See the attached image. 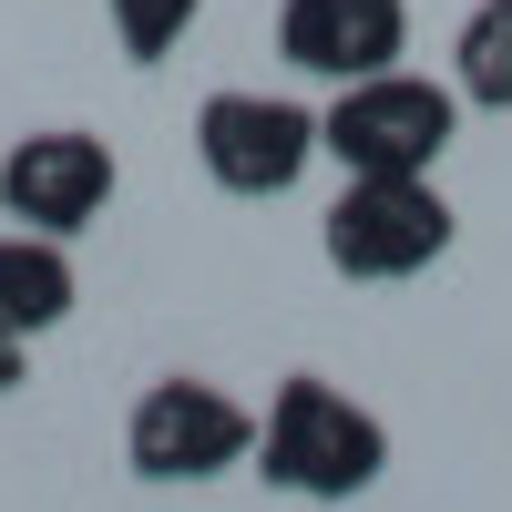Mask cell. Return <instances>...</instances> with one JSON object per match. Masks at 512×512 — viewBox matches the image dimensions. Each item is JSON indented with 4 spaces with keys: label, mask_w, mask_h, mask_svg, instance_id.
Segmentation results:
<instances>
[{
    "label": "cell",
    "mask_w": 512,
    "mask_h": 512,
    "mask_svg": "<svg viewBox=\"0 0 512 512\" xmlns=\"http://www.w3.org/2000/svg\"><path fill=\"white\" fill-rule=\"evenodd\" d=\"M123 461L144 482H216L236 461H256V410L216 379H154L123 420Z\"/></svg>",
    "instance_id": "4"
},
{
    "label": "cell",
    "mask_w": 512,
    "mask_h": 512,
    "mask_svg": "<svg viewBox=\"0 0 512 512\" xmlns=\"http://www.w3.org/2000/svg\"><path fill=\"white\" fill-rule=\"evenodd\" d=\"M461 134V93L431 72H369V82H338L328 113H318V154L338 175H431Z\"/></svg>",
    "instance_id": "2"
},
{
    "label": "cell",
    "mask_w": 512,
    "mask_h": 512,
    "mask_svg": "<svg viewBox=\"0 0 512 512\" xmlns=\"http://www.w3.org/2000/svg\"><path fill=\"white\" fill-rule=\"evenodd\" d=\"M72 297H82V277H72V236L0 226V318H11L21 338H41V328L72 318Z\"/></svg>",
    "instance_id": "8"
},
{
    "label": "cell",
    "mask_w": 512,
    "mask_h": 512,
    "mask_svg": "<svg viewBox=\"0 0 512 512\" xmlns=\"http://www.w3.org/2000/svg\"><path fill=\"white\" fill-rule=\"evenodd\" d=\"M451 93H461V113H512V0H472V11H461Z\"/></svg>",
    "instance_id": "9"
},
{
    "label": "cell",
    "mask_w": 512,
    "mask_h": 512,
    "mask_svg": "<svg viewBox=\"0 0 512 512\" xmlns=\"http://www.w3.org/2000/svg\"><path fill=\"white\" fill-rule=\"evenodd\" d=\"M379 472H390L379 410H359L349 390H328L318 369L277 379L267 420H256V482L287 492V502H359Z\"/></svg>",
    "instance_id": "1"
},
{
    "label": "cell",
    "mask_w": 512,
    "mask_h": 512,
    "mask_svg": "<svg viewBox=\"0 0 512 512\" xmlns=\"http://www.w3.org/2000/svg\"><path fill=\"white\" fill-rule=\"evenodd\" d=\"M123 185V164L103 134H82V123H52V134H21L0 154V216L31 226V236H82L103 226V205Z\"/></svg>",
    "instance_id": "6"
},
{
    "label": "cell",
    "mask_w": 512,
    "mask_h": 512,
    "mask_svg": "<svg viewBox=\"0 0 512 512\" xmlns=\"http://www.w3.org/2000/svg\"><path fill=\"white\" fill-rule=\"evenodd\" d=\"M451 226L461 216H451V195L431 175H349L338 205H328V226H318V246H328L338 277L400 287V277H420V267L451 256Z\"/></svg>",
    "instance_id": "3"
},
{
    "label": "cell",
    "mask_w": 512,
    "mask_h": 512,
    "mask_svg": "<svg viewBox=\"0 0 512 512\" xmlns=\"http://www.w3.org/2000/svg\"><path fill=\"white\" fill-rule=\"evenodd\" d=\"M195 164L246 205L297 195V175L318 164V113L297 93H205L195 113Z\"/></svg>",
    "instance_id": "5"
},
{
    "label": "cell",
    "mask_w": 512,
    "mask_h": 512,
    "mask_svg": "<svg viewBox=\"0 0 512 512\" xmlns=\"http://www.w3.org/2000/svg\"><path fill=\"white\" fill-rule=\"evenodd\" d=\"M195 11H205V0H103V21H113V41H123V62H164V52L195 31Z\"/></svg>",
    "instance_id": "10"
},
{
    "label": "cell",
    "mask_w": 512,
    "mask_h": 512,
    "mask_svg": "<svg viewBox=\"0 0 512 512\" xmlns=\"http://www.w3.org/2000/svg\"><path fill=\"white\" fill-rule=\"evenodd\" d=\"M21 349H31V338H21L11 318H0V390H21Z\"/></svg>",
    "instance_id": "11"
},
{
    "label": "cell",
    "mask_w": 512,
    "mask_h": 512,
    "mask_svg": "<svg viewBox=\"0 0 512 512\" xmlns=\"http://www.w3.org/2000/svg\"><path fill=\"white\" fill-rule=\"evenodd\" d=\"M277 52L308 82H369L410 52V0H287Z\"/></svg>",
    "instance_id": "7"
}]
</instances>
